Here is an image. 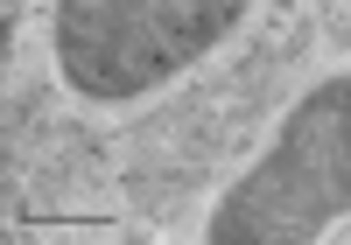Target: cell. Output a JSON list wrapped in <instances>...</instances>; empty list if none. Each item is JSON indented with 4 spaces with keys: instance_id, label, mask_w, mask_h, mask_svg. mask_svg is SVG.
<instances>
[{
    "instance_id": "1",
    "label": "cell",
    "mask_w": 351,
    "mask_h": 245,
    "mask_svg": "<svg viewBox=\"0 0 351 245\" xmlns=\"http://www.w3.org/2000/svg\"><path fill=\"white\" fill-rule=\"evenodd\" d=\"M351 210V77H324L281 119L274 147L218 196L211 245H309Z\"/></svg>"
},
{
    "instance_id": "2",
    "label": "cell",
    "mask_w": 351,
    "mask_h": 245,
    "mask_svg": "<svg viewBox=\"0 0 351 245\" xmlns=\"http://www.w3.org/2000/svg\"><path fill=\"white\" fill-rule=\"evenodd\" d=\"M253 0H56V70L84 99H141L211 56Z\"/></svg>"
}]
</instances>
